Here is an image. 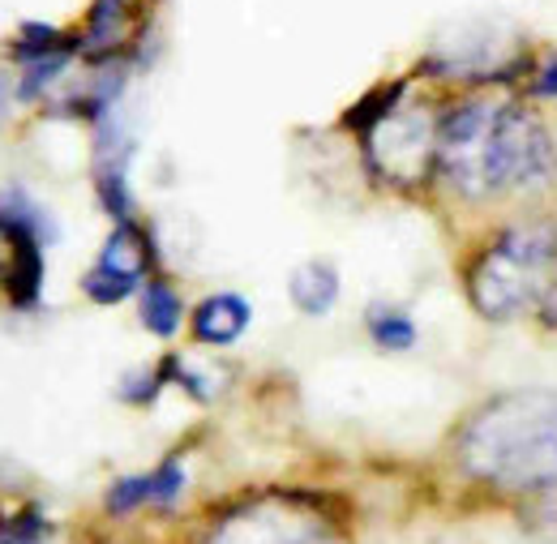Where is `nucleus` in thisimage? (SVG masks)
<instances>
[{
	"label": "nucleus",
	"instance_id": "nucleus-1",
	"mask_svg": "<svg viewBox=\"0 0 557 544\" xmlns=\"http://www.w3.org/2000/svg\"><path fill=\"white\" fill-rule=\"evenodd\" d=\"M437 168L468 198L545 185L557 168L554 137L515 103H459L437 121Z\"/></svg>",
	"mask_w": 557,
	"mask_h": 544
},
{
	"label": "nucleus",
	"instance_id": "nucleus-2",
	"mask_svg": "<svg viewBox=\"0 0 557 544\" xmlns=\"http://www.w3.org/2000/svg\"><path fill=\"white\" fill-rule=\"evenodd\" d=\"M463 463L502 489H554L557 395L523 391L485 408L463 433Z\"/></svg>",
	"mask_w": 557,
	"mask_h": 544
},
{
	"label": "nucleus",
	"instance_id": "nucleus-3",
	"mask_svg": "<svg viewBox=\"0 0 557 544\" xmlns=\"http://www.w3.org/2000/svg\"><path fill=\"white\" fill-rule=\"evenodd\" d=\"M557 258L554 223H523L497 236V245L468 274L472 305L485 318H515L532 305L536 287L549 283V267Z\"/></svg>",
	"mask_w": 557,
	"mask_h": 544
},
{
	"label": "nucleus",
	"instance_id": "nucleus-4",
	"mask_svg": "<svg viewBox=\"0 0 557 544\" xmlns=\"http://www.w3.org/2000/svg\"><path fill=\"white\" fill-rule=\"evenodd\" d=\"M207 544H339L331 523L300 502H253L214 523Z\"/></svg>",
	"mask_w": 557,
	"mask_h": 544
},
{
	"label": "nucleus",
	"instance_id": "nucleus-5",
	"mask_svg": "<svg viewBox=\"0 0 557 544\" xmlns=\"http://www.w3.org/2000/svg\"><path fill=\"white\" fill-rule=\"evenodd\" d=\"M364 137L373 168L399 185H412L437 163V125L424 112L391 108Z\"/></svg>",
	"mask_w": 557,
	"mask_h": 544
},
{
	"label": "nucleus",
	"instance_id": "nucleus-6",
	"mask_svg": "<svg viewBox=\"0 0 557 544\" xmlns=\"http://www.w3.org/2000/svg\"><path fill=\"white\" fill-rule=\"evenodd\" d=\"M249 326V305L232 292H219V296H207L194 313V339L210 343V347H227L245 335Z\"/></svg>",
	"mask_w": 557,
	"mask_h": 544
},
{
	"label": "nucleus",
	"instance_id": "nucleus-7",
	"mask_svg": "<svg viewBox=\"0 0 557 544\" xmlns=\"http://www.w3.org/2000/svg\"><path fill=\"white\" fill-rule=\"evenodd\" d=\"M95 271H103V274H112V279H121V283H129V287H138L141 274L150 271V240L141 236L134 223L121 219V227L108 236V245H103Z\"/></svg>",
	"mask_w": 557,
	"mask_h": 544
},
{
	"label": "nucleus",
	"instance_id": "nucleus-8",
	"mask_svg": "<svg viewBox=\"0 0 557 544\" xmlns=\"http://www.w3.org/2000/svg\"><path fill=\"white\" fill-rule=\"evenodd\" d=\"M125 35H129V0H95L86 17L82 52L90 61H103L125 44Z\"/></svg>",
	"mask_w": 557,
	"mask_h": 544
},
{
	"label": "nucleus",
	"instance_id": "nucleus-9",
	"mask_svg": "<svg viewBox=\"0 0 557 544\" xmlns=\"http://www.w3.org/2000/svg\"><path fill=\"white\" fill-rule=\"evenodd\" d=\"M287 296H292V305L300 313L322 318L339 300V274H335V267H326V262H305V267H296L292 279H287Z\"/></svg>",
	"mask_w": 557,
	"mask_h": 544
},
{
	"label": "nucleus",
	"instance_id": "nucleus-10",
	"mask_svg": "<svg viewBox=\"0 0 557 544\" xmlns=\"http://www.w3.org/2000/svg\"><path fill=\"white\" fill-rule=\"evenodd\" d=\"M141 326L159 339H172L181 326V296L163 279L146 283V292H141Z\"/></svg>",
	"mask_w": 557,
	"mask_h": 544
},
{
	"label": "nucleus",
	"instance_id": "nucleus-11",
	"mask_svg": "<svg viewBox=\"0 0 557 544\" xmlns=\"http://www.w3.org/2000/svg\"><path fill=\"white\" fill-rule=\"evenodd\" d=\"M369 335H373L377 347H386V351H408L417 343V326H412L408 313L386 309V305H373L369 309Z\"/></svg>",
	"mask_w": 557,
	"mask_h": 544
},
{
	"label": "nucleus",
	"instance_id": "nucleus-12",
	"mask_svg": "<svg viewBox=\"0 0 557 544\" xmlns=\"http://www.w3.org/2000/svg\"><path fill=\"white\" fill-rule=\"evenodd\" d=\"M52 541H57V528L39 510H22V515H9L0 523V544H52Z\"/></svg>",
	"mask_w": 557,
	"mask_h": 544
},
{
	"label": "nucleus",
	"instance_id": "nucleus-13",
	"mask_svg": "<svg viewBox=\"0 0 557 544\" xmlns=\"http://www.w3.org/2000/svg\"><path fill=\"white\" fill-rule=\"evenodd\" d=\"M52 52H65L61 48V30H52V26H22V39L13 44V57L17 61H44V57H52Z\"/></svg>",
	"mask_w": 557,
	"mask_h": 544
},
{
	"label": "nucleus",
	"instance_id": "nucleus-14",
	"mask_svg": "<svg viewBox=\"0 0 557 544\" xmlns=\"http://www.w3.org/2000/svg\"><path fill=\"white\" fill-rule=\"evenodd\" d=\"M150 502V477H125L108 489V510L112 515H134Z\"/></svg>",
	"mask_w": 557,
	"mask_h": 544
},
{
	"label": "nucleus",
	"instance_id": "nucleus-15",
	"mask_svg": "<svg viewBox=\"0 0 557 544\" xmlns=\"http://www.w3.org/2000/svg\"><path fill=\"white\" fill-rule=\"evenodd\" d=\"M181 489H185V468L176 459H168V463H159L150 472V502L154 506H172L181 497Z\"/></svg>",
	"mask_w": 557,
	"mask_h": 544
},
{
	"label": "nucleus",
	"instance_id": "nucleus-16",
	"mask_svg": "<svg viewBox=\"0 0 557 544\" xmlns=\"http://www.w3.org/2000/svg\"><path fill=\"white\" fill-rule=\"evenodd\" d=\"M532 90H536V95H545V99H557V57L541 69V77H536V86H532Z\"/></svg>",
	"mask_w": 557,
	"mask_h": 544
},
{
	"label": "nucleus",
	"instance_id": "nucleus-17",
	"mask_svg": "<svg viewBox=\"0 0 557 544\" xmlns=\"http://www.w3.org/2000/svg\"><path fill=\"white\" fill-rule=\"evenodd\" d=\"M541 313H545V322L557 326V274H549V283H545V292H541Z\"/></svg>",
	"mask_w": 557,
	"mask_h": 544
},
{
	"label": "nucleus",
	"instance_id": "nucleus-18",
	"mask_svg": "<svg viewBox=\"0 0 557 544\" xmlns=\"http://www.w3.org/2000/svg\"><path fill=\"white\" fill-rule=\"evenodd\" d=\"M0 108H4V82H0Z\"/></svg>",
	"mask_w": 557,
	"mask_h": 544
}]
</instances>
